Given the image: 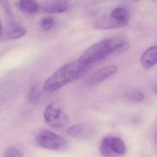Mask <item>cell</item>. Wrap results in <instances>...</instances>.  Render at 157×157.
I'll return each mask as SVG.
<instances>
[{"label":"cell","mask_w":157,"mask_h":157,"mask_svg":"<svg viewBox=\"0 0 157 157\" xmlns=\"http://www.w3.org/2000/svg\"><path fill=\"white\" fill-rule=\"evenodd\" d=\"M68 7V2L66 0H44L40 5L41 10L48 13H63Z\"/></svg>","instance_id":"obj_9"},{"label":"cell","mask_w":157,"mask_h":157,"mask_svg":"<svg viewBox=\"0 0 157 157\" xmlns=\"http://www.w3.org/2000/svg\"><path fill=\"white\" fill-rule=\"evenodd\" d=\"M45 121L50 127L59 129L64 127L68 122L67 115L56 103L49 104L44 112Z\"/></svg>","instance_id":"obj_3"},{"label":"cell","mask_w":157,"mask_h":157,"mask_svg":"<svg viewBox=\"0 0 157 157\" xmlns=\"http://www.w3.org/2000/svg\"><path fill=\"white\" fill-rule=\"evenodd\" d=\"M0 4L4 10L6 18H15L13 13L11 9L9 0H0Z\"/></svg>","instance_id":"obj_17"},{"label":"cell","mask_w":157,"mask_h":157,"mask_svg":"<svg viewBox=\"0 0 157 157\" xmlns=\"http://www.w3.org/2000/svg\"><path fill=\"white\" fill-rule=\"evenodd\" d=\"M36 141L40 146L50 150H61L66 145V141L62 136L48 130L40 132Z\"/></svg>","instance_id":"obj_4"},{"label":"cell","mask_w":157,"mask_h":157,"mask_svg":"<svg viewBox=\"0 0 157 157\" xmlns=\"http://www.w3.org/2000/svg\"><path fill=\"white\" fill-rule=\"evenodd\" d=\"M118 71L115 65H110L99 69L87 77L86 84L88 86H95L104 81L115 74Z\"/></svg>","instance_id":"obj_5"},{"label":"cell","mask_w":157,"mask_h":157,"mask_svg":"<svg viewBox=\"0 0 157 157\" xmlns=\"http://www.w3.org/2000/svg\"><path fill=\"white\" fill-rule=\"evenodd\" d=\"M111 147L114 153L118 155H122L126 151L123 141L118 137H112Z\"/></svg>","instance_id":"obj_13"},{"label":"cell","mask_w":157,"mask_h":157,"mask_svg":"<svg viewBox=\"0 0 157 157\" xmlns=\"http://www.w3.org/2000/svg\"><path fill=\"white\" fill-rule=\"evenodd\" d=\"M2 31L3 27L2 26H0V38H1V36H2Z\"/></svg>","instance_id":"obj_20"},{"label":"cell","mask_w":157,"mask_h":157,"mask_svg":"<svg viewBox=\"0 0 157 157\" xmlns=\"http://www.w3.org/2000/svg\"><path fill=\"white\" fill-rule=\"evenodd\" d=\"M141 63L145 69H150L157 63V45L147 49L142 55Z\"/></svg>","instance_id":"obj_10"},{"label":"cell","mask_w":157,"mask_h":157,"mask_svg":"<svg viewBox=\"0 0 157 157\" xmlns=\"http://www.w3.org/2000/svg\"><path fill=\"white\" fill-rule=\"evenodd\" d=\"M112 137H105L101 141L100 146L101 153L105 157H115L117 155L114 153L111 147Z\"/></svg>","instance_id":"obj_12"},{"label":"cell","mask_w":157,"mask_h":157,"mask_svg":"<svg viewBox=\"0 0 157 157\" xmlns=\"http://www.w3.org/2000/svg\"><path fill=\"white\" fill-rule=\"evenodd\" d=\"M128 24L127 19L120 20L107 16L98 19L94 24V28L98 29H112L121 28Z\"/></svg>","instance_id":"obj_8"},{"label":"cell","mask_w":157,"mask_h":157,"mask_svg":"<svg viewBox=\"0 0 157 157\" xmlns=\"http://www.w3.org/2000/svg\"><path fill=\"white\" fill-rule=\"evenodd\" d=\"M154 92H155V93L156 94L157 96V85L154 88Z\"/></svg>","instance_id":"obj_21"},{"label":"cell","mask_w":157,"mask_h":157,"mask_svg":"<svg viewBox=\"0 0 157 157\" xmlns=\"http://www.w3.org/2000/svg\"><path fill=\"white\" fill-rule=\"evenodd\" d=\"M2 26V21H1V18H0V26Z\"/></svg>","instance_id":"obj_22"},{"label":"cell","mask_w":157,"mask_h":157,"mask_svg":"<svg viewBox=\"0 0 157 157\" xmlns=\"http://www.w3.org/2000/svg\"><path fill=\"white\" fill-rule=\"evenodd\" d=\"M41 90L39 85H35L31 87L29 92V98L30 101L35 102L39 99Z\"/></svg>","instance_id":"obj_15"},{"label":"cell","mask_w":157,"mask_h":157,"mask_svg":"<svg viewBox=\"0 0 157 157\" xmlns=\"http://www.w3.org/2000/svg\"><path fill=\"white\" fill-rule=\"evenodd\" d=\"M126 98L131 101L137 102L143 101L144 98L145 96L140 91H132L127 93Z\"/></svg>","instance_id":"obj_18"},{"label":"cell","mask_w":157,"mask_h":157,"mask_svg":"<svg viewBox=\"0 0 157 157\" xmlns=\"http://www.w3.org/2000/svg\"><path fill=\"white\" fill-rule=\"evenodd\" d=\"M110 16L116 19L124 20L127 19L126 17L127 13L126 10L124 8L122 7H118L115 8L112 12Z\"/></svg>","instance_id":"obj_16"},{"label":"cell","mask_w":157,"mask_h":157,"mask_svg":"<svg viewBox=\"0 0 157 157\" xmlns=\"http://www.w3.org/2000/svg\"><path fill=\"white\" fill-rule=\"evenodd\" d=\"M130 46L129 43L122 38L104 40L86 50L81 54L78 60L89 67L91 64L105 59L110 54L127 50Z\"/></svg>","instance_id":"obj_1"},{"label":"cell","mask_w":157,"mask_h":157,"mask_svg":"<svg viewBox=\"0 0 157 157\" xmlns=\"http://www.w3.org/2000/svg\"><path fill=\"white\" fill-rule=\"evenodd\" d=\"M56 23L55 18L52 16L45 17L40 19L39 22L40 27L43 31H48L53 28Z\"/></svg>","instance_id":"obj_14"},{"label":"cell","mask_w":157,"mask_h":157,"mask_svg":"<svg viewBox=\"0 0 157 157\" xmlns=\"http://www.w3.org/2000/svg\"><path fill=\"white\" fill-rule=\"evenodd\" d=\"M95 133L93 126L86 123H79L68 128L67 133L71 137L77 139H87L92 137Z\"/></svg>","instance_id":"obj_7"},{"label":"cell","mask_w":157,"mask_h":157,"mask_svg":"<svg viewBox=\"0 0 157 157\" xmlns=\"http://www.w3.org/2000/svg\"><path fill=\"white\" fill-rule=\"evenodd\" d=\"M6 19L5 25L4 28H3L2 38L6 40L16 39L25 35V29L17 24L15 18Z\"/></svg>","instance_id":"obj_6"},{"label":"cell","mask_w":157,"mask_h":157,"mask_svg":"<svg viewBox=\"0 0 157 157\" xmlns=\"http://www.w3.org/2000/svg\"><path fill=\"white\" fill-rule=\"evenodd\" d=\"M88 67L78 60L63 65L47 79L44 85V90L53 91L62 87L80 77Z\"/></svg>","instance_id":"obj_2"},{"label":"cell","mask_w":157,"mask_h":157,"mask_svg":"<svg viewBox=\"0 0 157 157\" xmlns=\"http://www.w3.org/2000/svg\"><path fill=\"white\" fill-rule=\"evenodd\" d=\"M18 8L29 14H35L38 12L40 6L38 0H18Z\"/></svg>","instance_id":"obj_11"},{"label":"cell","mask_w":157,"mask_h":157,"mask_svg":"<svg viewBox=\"0 0 157 157\" xmlns=\"http://www.w3.org/2000/svg\"><path fill=\"white\" fill-rule=\"evenodd\" d=\"M3 157H23L21 151L16 147H10L4 153Z\"/></svg>","instance_id":"obj_19"}]
</instances>
